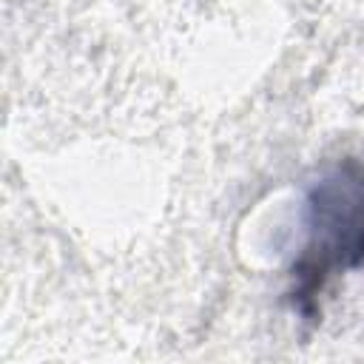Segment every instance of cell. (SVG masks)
Masks as SVG:
<instances>
[{
    "instance_id": "1",
    "label": "cell",
    "mask_w": 364,
    "mask_h": 364,
    "mask_svg": "<svg viewBox=\"0 0 364 364\" xmlns=\"http://www.w3.org/2000/svg\"><path fill=\"white\" fill-rule=\"evenodd\" d=\"M307 242L293 262V304L310 313L324 284L364 264V171L347 159L307 193Z\"/></svg>"
}]
</instances>
